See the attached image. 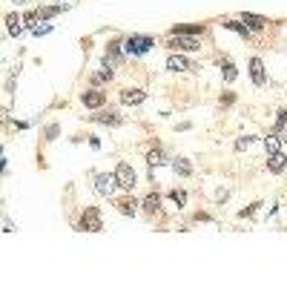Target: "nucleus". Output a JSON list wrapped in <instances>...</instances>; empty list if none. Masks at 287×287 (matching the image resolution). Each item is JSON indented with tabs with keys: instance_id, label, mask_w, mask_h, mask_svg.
<instances>
[{
	"instance_id": "obj_1",
	"label": "nucleus",
	"mask_w": 287,
	"mask_h": 287,
	"mask_svg": "<svg viewBox=\"0 0 287 287\" xmlns=\"http://www.w3.org/2000/svg\"><path fill=\"white\" fill-rule=\"evenodd\" d=\"M169 46H172V49H184V52H192V49H201V40H198V34H181V32H169Z\"/></svg>"
},
{
	"instance_id": "obj_2",
	"label": "nucleus",
	"mask_w": 287,
	"mask_h": 287,
	"mask_svg": "<svg viewBox=\"0 0 287 287\" xmlns=\"http://www.w3.org/2000/svg\"><path fill=\"white\" fill-rule=\"evenodd\" d=\"M152 46H155V40L147 37V34H132V37H127V43H124V49L129 52V55H147Z\"/></svg>"
},
{
	"instance_id": "obj_3",
	"label": "nucleus",
	"mask_w": 287,
	"mask_h": 287,
	"mask_svg": "<svg viewBox=\"0 0 287 287\" xmlns=\"http://www.w3.org/2000/svg\"><path fill=\"white\" fill-rule=\"evenodd\" d=\"M81 230H86V233H98V230H103V221H101L98 207H86L84 219H81Z\"/></svg>"
},
{
	"instance_id": "obj_4",
	"label": "nucleus",
	"mask_w": 287,
	"mask_h": 287,
	"mask_svg": "<svg viewBox=\"0 0 287 287\" xmlns=\"http://www.w3.org/2000/svg\"><path fill=\"white\" fill-rule=\"evenodd\" d=\"M115 175H118V184L124 187V190H132V187H135V181H138L135 169L129 167L127 161H121V164H118V169H115Z\"/></svg>"
},
{
	"instance_id": "obj_5",
	"label": "nucleus",
	"mask_w": 287,
	"mask_h": 287,
	"mask_svg": "<svg viewBox=\"0 0 287 287\" xmlns=\"http://www.w3.org/2000/svg\"><path fill=\"white\" fill-rule=\"evenodd\" d=\"M115 187H121L115 172H112V175H109V172H103V175H98V178H95V190H98L101 195H112V192H115Z\"/></svg>"
},
{
	"instance_id": "obj_6",
	"label": "nucleus",
	"mask_w": 287,
	"mask_h": 287,
	"mask_svg": "<svg viewBox=\"0 0 287 287\" xmlns=\"http://www.w3.org/2000/svg\"><path fill=\"white\" fill-rule=\"evenodd\" d=\"M250 78H253L255 86H264V84H267V72H264L261 58H253V61H250Z\"/></svg>"
},
{
	"instance_id": "obj_7",
	"label": "nucleus",
	"mask_w": 287,
	"mask_h": 287,
	"mask_svg": "<svg viewBox=\"0 0 287 287\" xmlns=\"http://www.w3.org/2000/svg\"><path fill=\"white\" fill-rule=\"evenodd\" d=\"M103 101H106V95H103V92H98V89H86L84 95H81V103H84V106H89V109H98V106H103Z\"/></svg>"
},
{
	"instance_id": "obj_8",
	"label": "nucleus",
	"mask_w": 287,
	"mask_h": 287,
	"mask_svg": "<svg viewBox=\"0 0 287 287\" xmlns=\"http://www.w3.org/2000/svg\"><path fill=\"white\" fill-rule=\"evenodd\" d=\"M121 101L127 106H138V103L147 101V92H141V89H121Z\"/></svg>"
},
{
	"instance_id": "obj_9",
	"label": "nucleus",
	"mask_w": 287,
	"mask_h": 287,
	"mask_svg": "<svg viewBox=\"0 0 287 287\" xmlns=\"http://www.w3.org/2000/svg\"><path fill=\"white\" fill-rule=\"evenodd\" d=\"M167 69H172V72H190V69H195V66L187 61L184 55H169L167 58Z\"/></svg>"
},
{
	"instance_id": "obj_10",
	"label": "nucleus",
	"mask_w": 287,
	"mask_h": 287,
	"mask_svg": "<svg viewBox=\"0 0 287 287\" xmlns=\"http://www.w3.org/2000/svg\"><path fill=\"white\" fill-rule=\"evenodd\" d=\"M267 167H270V172H282V169L287 167V155H285V152H270Z\"/></svg>"
},
{
	"instance_id": "obj_11",
	"label": "nucleus",
	"mask_w": 287,
	"mask_h": 287,
	"mask_svg": "<svg viewBox=\"0 0 287 287\" xmlns=\"http://www.w3.org/2000/svg\"><path fill=\"white\" fill-rule=\"evenodd\" d=\"M92 121L106 124V127H118V124H121V115H118V112H101V115H92Z\"/></svg>"
},
{
	"instance_id": "obj_12",
	"label": "nucleus",
	"mask_w": 287,
	"mask_h": 287,
	"mask_svg": "<svg viewBox=\"0 0 287 287\" xmlns=\"http://www.w3.org/2000/svg\"><path fill=\"white\" fill-rule=\"evenodd\" d=\"M106 64H109V66L121 64V43H109V46H106Z\"/></svg>"
},
{
	"instance_id": "obj_13",
	"label": "nucleus",
	"mask_w": 287,
	"mask_h": 287,
	"mask_svg": "<svg viewBox=\"0 0 287 287\" xmlns=\"http://www.w3.org/2000/svg\"><path fill=\"white\" fill-rule=\"evenodd\" d=\"M135 207H138L135 198H124V201H118V210L124 213V216H132V213H135Z\"/></svg>"
},
{
	"instance_id": "obj_14",
	"label": "nucleus",
	"mask_w": 287,
	"mask_h": 287,
	"mask_svg": "<svg viewBox=\"0 0 287 287\" xmlns=\"http://www.w3.org/2000/svg\"><path fill=\"white\" fill-rule=\"evenodd\" d=\"M158 204H161V195H158V192H150V195L144 198V210L155 213V210H158Z\"/></svg>"
},
{
	"instance_id": "obj_15",
	"label": "nucleus",
	"mask_w": 287,
	"mask_h": 287,
	"mask_svg": "<svg viewBox=\"0 0 287 287\" xmlns=\"http://www.w3.org/2000/svg\"><path fill=\"white\" fill-rule=\"evenodd\" d=\"M244 23H247V29H261L267 20H264V17H258V15H244Z\"/></svg>"
},
{
	"instance_id": "obj_16",
	"label": "nucleus",
	"mask_w": 287,
	"mask_h": 287,
	"mask_svg": "<svg viewBox=\"0 0 287 287\" xmlns=\"http://www.w3.org/2000/svg\"><path fill=\"white\" fill-rule=\"evenodd\" d=\"M172 169H175V172H178V175H190V172H192V167H190V164H187L184 158H178V161H175V164H172Z\"/></svg>"
},
{
	"instance_id": "obj_17",
	"label": "nucleus",
	"mask_w": 287,
	"mask_h": 287,
	"mask_svg": "<svg viewBox=\"0 0 287 287\" xmlns=\"http://www.w3.org/2000/svg\"><path fill=\"white\" fill-rule=\"evenodd\" d=\"M147 161H150V167H158V164H164V152H161V150H152L150 155H147Z\"/></svg>"
},
{
	"instance_id": "obj_18",
	"label": "nucleus",
	"mask_w": 287,
	"mask_h": 287,
	"mask_svg": "<svg viewBox=\"0 0 287 287\" xmlns=\"http://www.w3.org/2000/svg\"><path fill=\"white\" fill-rule=\"evenodd\" d=\"M169 198L181 207V204H187V192H184V190H172V192H169Z\"/></svg>"
},
{
	"instance_id": "obj_19",
	"label": "nucleus",
	"mask_w": 287,
	"mask_h": 287,
	"mask_svg": "<svg viewBox=\"0 0 287 287\" xmlns=\"http://www.w3.org/2000/svg\"><path fill=\"white\" fill-rule=\"evenodd\" d=\"M95 81H98V84H101V81H112V66L109 69L103 66L101 72H95Z\"/></svg>"
},
{
	"instance_id": "obj_20",
	"label": "nucleus",
	"mask_w": 287,
	"mask_h": 287,
	"mask_svg": "<svg viewBox=\"0 0 287 287\" xmlns=\"http://www.w3.org/2000/svg\"><path fill=\"white\" fill-rule=\"evenodd\" d=\"M6 23H9V32H12V34L20 32V20H17L15 15H9V17H6Z\"/></svg>"
},
{
	"instance_id": "obj_21",
	"label": "nucleus",
	"mask_w": 287,
	"mask_h": 287,
	"mask_svg": "<svg viewBox=\"0 0 287 287\" xmlns=\"http://www.w3.org/2000/svg\"><path fill=\"white\" fill-rule=\"evenodd\" d=\"M264 144H267V150H270V152H279V138L267 135V138H264Z\"/></svg>"
},
{
	"instance_id": "obj_22",
	"label": "nucleus",
	"mask_w": 287,
	"mask_h": 287,
	"mask_svg": "<svg viewBox=\"0 0 287 287\" xmlns=\"http://www.w3.org/2000/svg\"><path fill=\"white\" fill-rule=\"evenodd\" d=\"M285 121H287V112H285V109H279V115H276V129H282V127H285Z\"/></svg>"
},
{
	"instance_id": "obj_23",
	"label": "nucleus",
	"mask_w": 287,
	"mask_h": 287,
	"mask_svg": "<svg viewBox=\"0 0 287 287\" xmlns=\"http://www.w3.org/2000/svg\"><path fill=\"white\" fill-rule=\"evenodd\" d=\"M224 78H227V81H233V78H236V66H233V64H227V66H224Z\"/></svg>"
},
{
	"instance_id": "obj_24",
	"label": "nucleus",
	"mask_w": 287,
	"mask_h": 287,
	"mask_svg": "<svg viewBox=\"0 0 287 287\" xmlns=\"http://www.w3.org/2000/svg\"><path fill=\"white\" fill-rule=\"evenodd\" d=\"M250 144H253V138L247 135V138H241V141L236 144V150H244V147H250Z\"/></svg>"
},
{
	"instance_id": "obj_25",
	"label": "nucleus",
	"mask_w": 287,
	"mask_h": 287,
	"mask_svg": "<svg viewBox=\"0 0 287 287\" xmlns=\"http://www.w3.org/2000/svg\"><path fill=\"white\" fill-rule=\"evenodd\" d=\"M46 138H49V141L52 138H58V127H49V129H46Z\"/></svg>"
}]
</instances>
